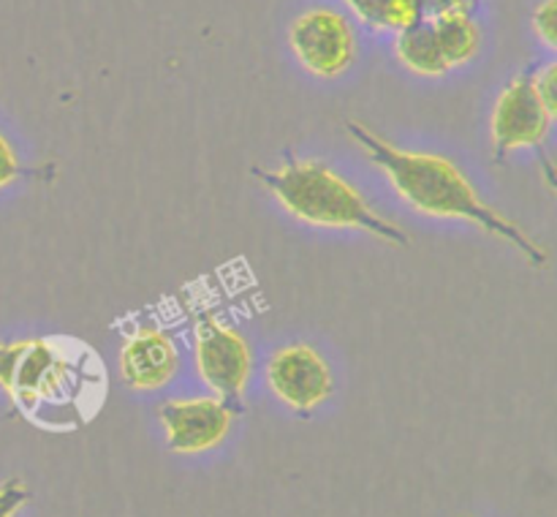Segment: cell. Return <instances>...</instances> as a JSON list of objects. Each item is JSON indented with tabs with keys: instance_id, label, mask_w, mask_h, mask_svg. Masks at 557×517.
<instances>
[{
	"instance_id": "52a82bcc",
	"label": "cell",
	"mask_w": 557,
	"mask_h": 517,
	"mask_svg": "<svg viewBox=\"0 0 557 517\" xmlns=\"http://www.w3.org/2000/svg\"><path fill=\"white\" fill-rule=\"evenodd\" d=\"M264 379L272 395L302 417L330 401L332 390H335L330 362L310 343H288V346L272 352L264 368Z\"/></svg>"
},
{
	"instance_id": "3957f363",
	"label": "cell",
	"mask_w": 557,
	"mask_h": 517,
	"mask_svg": "<svg viewBox=\"0 0 557 517\" xmlns=\"http://www.w3.org/2000/svg\"><path fill=\"white\" fill-rule=\"evenodd\" d=\"M277 205L297 221L321 229H357L370 232L392 245H411V237L397 223L381 216L362 196V190L337 174L330 163L319 158H288L277 169L253 167Z\"/></svg>"
},
{
	"instance_id": "5bb4252c",
	"label": "cell",
	"mask_w": 557,
	"mask_h": 517,
	"mask_svg": "<svg viewBox=\"0 0 557 517\" xmlns=\"http://www.w3.org/2000/svg\"><path fill=\"white\" fill-rule=\"evenodd\" d=\"M533 82H536L539 98H542L549 120L557 123V58L544 63L539 71H533Z\"/></svg>"
},
{
	"instance_id": "7c38bea8",
	"label": "cell",
	"mask_w": 557,
	"mask_h": 517,
	"mask_svg": "<svg viewBox=\"0 0 557 517\" xmlns=\"http://www.w3.org/2000/svg\"><path fill=\"white\" fill-rule=\"evenodd\" d=\"M368 30H406L428 20L419 0H343Z\"/></svg>"
},
{
	"instance_id": "9a60e30c",
	"label": "cell",
	"mask_w": 557,
	"mask_h": 517,
	"mask_svg": "<svg viewBox=\"0 0 557 517\" xmlns=\"http://www.w3.org/2000/svg\"><path fill=\"white\" fill-rule=\"evenodd\" d=\"M30 501V490L22 479H9L0 484V517H14Z\"/></svg>"
},
{
	"instance_id": "4fadbf2b",
	"label": "cell",
	"mask_w": 557,
	"mask_h": 517,
	"mask_svg": "<svg viewBox=\"0 0 557 517\" xmlns=\"http://www.w3.org/2000/svg\"><path fill=\"white\" fill-rule=\"evenodd\" d=\"M531 27L539 41L557 52V0H542L531 14Z\"/></svg>"
},
{
	"instance_id": "9c48e42d",
	"label": "cell",
	"mask_w": 557,
	"mask_h": 517,
	"mask_svg": "<svg viewBox=\"0 0 557 517\" xmlns=\"http://www.w3.org/2000/svg\"><path fill=\"white\" fill-rule=\"evenodd\" d=\"M180 348L158 324H134L120 346V376L134 392H158L180 373Z\"/></svg>"
},
{
	"instance_id": "6da1fadb",
	"label": "cell",
	"mask_w": 557,
	"mask_h": 517,
	"mask_svg": "<svg viewBox=\"0 0 557 517\" xmlns=\"http://www.w3.org/2000/svg\"><path fill=\"white\" fill-rule=\"evenodd\" d=\"M346 131L354 141L364 150V156L386 174L395 194L406 201L411 210L444 221H466L479 226L482 232L504 239L511 248L520 250L533 267H547L549 254L511 218L495 210L493 205L479 196L471 180L466 177L457 163L435 152L406 150L389 141L386 136L375 134L368 125L357 120H346Z\"/></svg>"
},
{
	"instance_id": "8fae6325",
	"label": "cell",
	"mask_w": 557,
	"mask_h": 517,
	"mask_svg": "<svg viewBox=\"0 0 557 517\" xmlns=\"http://www.w3.org/2000/svg\"><path fill=\"white\" fill-rule=\"evenodd\" d=\"M438 47L449 69H462L471 63L482 49V27L468 11H449V14L430 16Z\"/></svg>"
},
{
	"instance_id": "277c9868",
	"label": "cell",
	"mask_w": 557,
	"mask_h": 517,
	"mask_svg": "<svg viewBox=\"0 0 557 517\" xmlns=\"http://www.w3.org/2000/svg\"><path fill=\"white\" fill-rule=\"evenodd\" d=\"M194 368L215 395L237 406L253 373L248 337L215 310L199 308L194 313Z\"/></svg>"
},
{
	"instance_id": "5b68a950",
	"label": "cell",
	"mask_w": 557,
	"mask_h": 517,
	"mask_svg": "<svg viewBox=\"0 0 557 517\" xmlns=\"http://www.w3.org/2000/svg\"><path fill=\"white\" fill-rule=\"evenodd\" d=\"M288 47L308 74L337 79L357 60V33L346 14L315 5L288 25Z\"/></svg>"
},
{
	"instance_id": "8992f818",
	"label": "cell",
	"mask_w": 557,
	"mask_h": 517,
	"mask_svg": "<svg viewBox=\"0 0 557 517\" xmlns=\"http://www.w3.org/2000/svg\"><path fill=\"white\" fill-rule=\"evenodd\" d=\"M553 120L539 98L533 71L517 74L506 82L498 93L490 118V136H493L495 161H504L511 152L520 150H542L547 141Z\"/></svg>"
},
{
	"instance_id": "ba28073f",
	"label": "cell",
	"mask_w": 557,
	"mask_h": 517,
	"mask_svg": "<svg viewBox=\"0 0 557 517\" xmlns=\"http://www.w3.org/2000/svg\"><path fill=\"white\" fill-rule=\"evenodd\" d=\"M237 406L221 395L174 397L158 408L169 450L177 455H201L221 444L232 430Z\"/></svg>"
},
{
	"instance_id": "7a4b0ae2",
	"label": "cell",
	"mask_w": 557,
	"mask_h": 517,
	"mask_svg": "<svg viewBox=\"0 0 557 517\" xmlns=\"http://www.w3.org/2000/svg\"><path fill=\"white\" fill-rule=\"evenodd\" d=\"M0 386L41 428L74 430L107 401V370L76 337H30L0 343Z\"/></svg>"
},
{
	"instance_id": "30bf717a",
	"label": "cell",
	"mask_w": 557,
	"mask_h": 517,
	"mask_svg": "<svg viewBox=\"0 0 557 517\" xmlns=\"http://www.w3.org/2000/svg\"><path fill=\"white\" fill-rule=\"evenodd\" d=\"M392 52H395V60L403 69L417 76L435 79V76H444L451 71L446 65L430 20L417 22V25L406 27V30H397L395 38H392Z\"/></svg>"
},
{
	"instance_id": "2e32d148",
	"label": "cell",
	"mask_w": 557,
	"mask_h": 517,
	"mask_svg": "<svg viewBox=\"0 0 557 517\" xmlns=\"http://www.w3.org/2000/svg\"><path fill=\"white\" fill-rule=\"evenodd\" d=\"M479 3H482V0H419V5H422L428 20L438 14H449V11H468V14H473Z\"/></svg>"
},
{
	"instance_id": "ac0fdd59",
	"label": "cell",
	"mask_w": 557,
	"mask_h": 517,
	"mask_svg": "<svg viewBox=\"0 0 557 517\" xmlns=\"http://www.w3.org/2000/svg\"><path fill=\"white\" fill-rule=\"evenodd\" d=\"M542 177L544 183H547V188H553L557 194V163L549 156H544V152H542Z\"/></svg>"
},
{
	"instance_id": "e0dca14e",
	"label": "cell",
	"mask_w": 557,
	"mask_h": 517,
	"mask_svg": "<svg viewBox=\"0 0 557 517\" xmlns=\"http://www.w3.org/2000/svg\"><path fill=\"white\" fill-rule=\"evenodd\" d=\"M20 177V161H16L14 147L5 141V136H0V188L11 185Z\"/></svg>"
}]
</instances>
